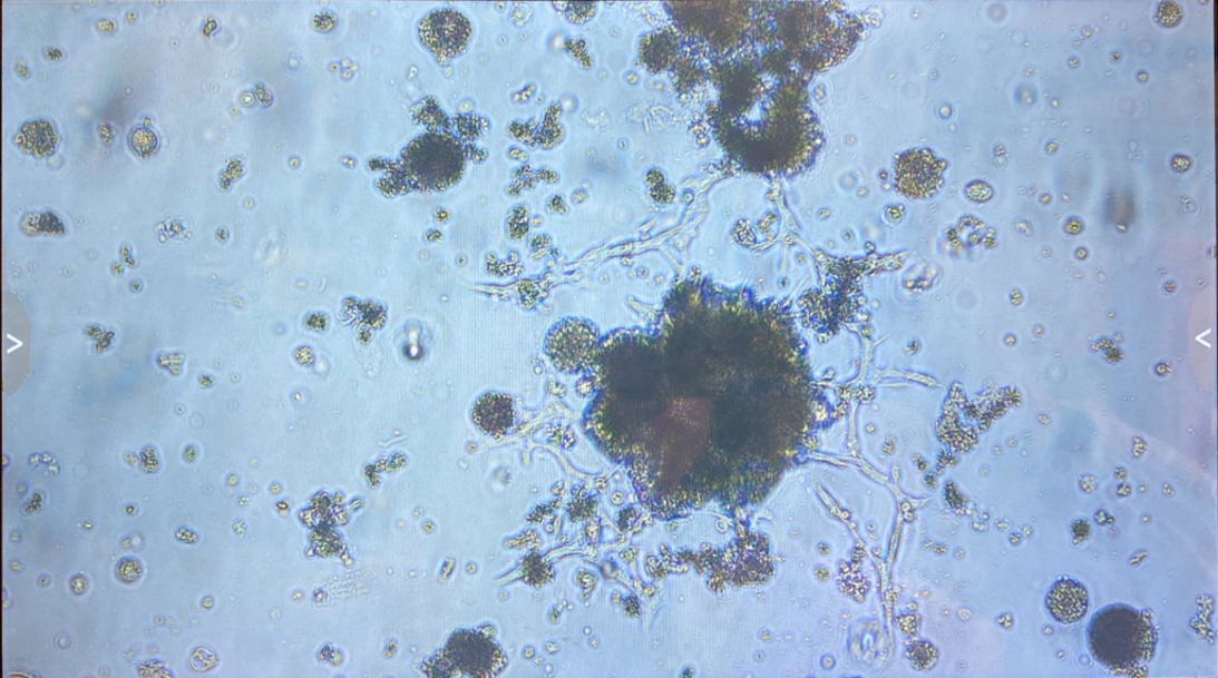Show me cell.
<instances>
[{"mask_svg":"<svg viewBox=\"0 0 1218 678\" xmlns=\"http://www.w3.org/2000/svg\"><path fill=\"white\" fill-rule=\"evenodd\" d=\"M1089 647L1100 664L1117 670L1139 668L1156 651L1157 632L1149 617L1126 605H1111L1091 619Z\"/></svg>","mask_w":1218,"mask_h":678,"instance_id":"obj_1","label":"cell"},{"mask_svg":"<svg viewBox=\"0 0 1218 678\" xmlns=\"http://www.w3.org/2000/svg\"><path fill=\"white\" fill-rule=\"evenodd\" d=\"M465 161L462 145L446 134L421 135L402 154L406 176L419 188L428 190L455 185L462 177Z\"/></svg>","mask_w":1218,"mask_h":678,"instance_id":"obj_2","label":"cell"},{"mask_svg":"<svg viewBox=\"0 0 1218 678\" xmlns=\"http://www.w3.org/2000/svg\"><path fill=\"white\" fill-rule=\"evenodd\" d=\"M506 656L496 642L474 631H458L426 667L435 677L490 678L501 674Z\"/></svg>","mask_w":1218,"mask_h":678,"instance_id":"obj_3","label":"cell"},{"mask_svg":"<svg viewBox=\"0 0 1218 678\" xmlns=\"http://www.w3.org/2000/svg\"><path fill=\"white\" fill-rule=\"evenodd\" d=\"M597 336V330L592 323L576 318L564 320L547 334L545 353L558 371L578 373L592 363Z\"/></svg>","mask_w":1218,"mask_h":678,"instance_id":"obj_4","label":"cell"},{"mask_svg":"<svg viewBox=\"0 0 1218 678\" xmlns=\"http://www.w3.org/2000/svg\"><path fill=\"white\" fill-rule=\"evenodd\" d=\"M419 37L438 59L448 60L466 49L471 37V27L461 12L441 9L423 17L419 24Z\"/></svg>","mask_w":1218,"mask_h":678,"instance_id":"obj_5","label":"cell"},{"mask_svg":"<svg viewBox=\"0 0 1218 678\" xmlns=\"http://www.w3.org/2000/svg\"><path fill=\"white\" fill-rule=\"evenodd\" d=\"M943 164L928 149H913L902 156L895 166V186L908 198L933 196L943 184Z\"/></svg>","mask_w":1218,"mask_h":678,"instance_id":"obj_6","label":"cell"},{"mask_svg":"<svg viewBox=\"0 0 1218 678\" xmlns=\"http://www.w3.org/2000/svg\"><path fill=\"white\" fill-rule=\"evenodd\" d=\"M471 416L476 428L488 436H505L516 422L514 400L498 392L486 393L476 400Z\"/></svg>","mask_w":1218,"mask_h":678,"instance_id":"obj_7","label":"cell"},{"mask_svg":"<svg viewBox=\"0 0 1218 678\" xmlns=\"http://www.w3.org/2000/svg\"><path fill=\"white\" fill-rule=\"evenodd\" d=\"M1046 605L1056 621L1079 622L1088 612V590L1082 583L1073 580L1058 581L1048 595Z\"/></svg>","mask_w":1218,"mask_h":678,"instance_id":"obj_8","label":"cell"},{"mask_svg":"<svg viewBox=\"0 0 1218 678\" xmlns=\"http://www.w3.org/2000/svg\"><path fill=\"white\" fill-rule=\"evenodd\" d=\"M58 143L59 135L55 126L46 119L30 121L16 136V145L38 158L55 153Z\"/></svg>","mask_w":1218,"mask_h":678,"instance_id":"obj_9","label":"cell"},{"mask_svg":"<svg viewBox=\"0 0 1218 678\" xmlns=\"http://www.w3.org/2000/svg\"><path fill=\"white\" fill-rule=\"evenodd\" d=\"M129 145L140 158H148L157 150L158 140L153 130L138 128L130 134Z\"/></svg>","mask_w":1218,"mask_h":678,"instance_id":"obj_10","label":"cell"},{"mask_svg":"<svg viewBox=\"0 0 1218 678\" xmlns=\"http://www.w3.org/2000/svg\"><path fill=\"white\" fill-rule=\"evenodd\" d=\"M144 576V567L134 558L121 560L116 569L117 579L126 584L137 582Z\"/></svg>","mask_w":1218,"mask_h":678,"instance_id":"obj_11","label":"cell"},{"mask_svg":"<svg viewBox=\"0 0 1218 678\" xmlns=\"http://www.w3.org/2000/svg\"><path fill=\"white\" fill-rule=\"evenodd\" d=\"M1156 20L1162 27H1177L1182 20V10L1176 3H1161L1157 9Z\"/></svg>","mask_w":1218,"mask_h":678,"instance_id":"obj_12","label":"cell"},{"mask_svg":"<svg viewBox=\"0 0 1218 678\" xmlns=\"http://www.w3.org/2000/svg\"><path fill=\"white\" fill-rule=\"evenodd\" d=\"M86 586H87V583L84 579H81V577L75 578L74 581H72L74 593L78 595L79 593V590H78L79 588H81L85 592Z\"/></svg>","mask_w":1218,"mask_h":678,"instance_id":"obj_13","label":"cell"}]
</instances>
